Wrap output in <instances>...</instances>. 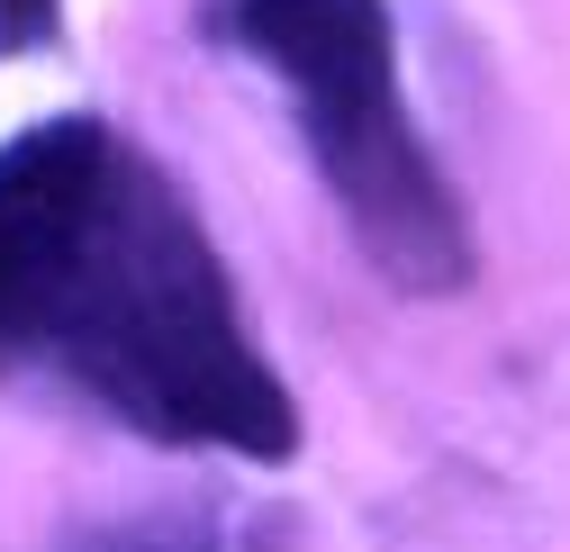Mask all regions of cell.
I'll list each match as a JSON object with an SVG mask.
<instances>
[{"mask_svg":"<svg viewBox=\"0 0 570 552\" xmlns=\"http://www.w3.org/2000/svg\"><path fill=\"white\" fill-rule=\"evenodd\" d=\"M208 37L254 55L299 100L335 209L399 290L444 299L471 282V227L399 91V28L381 0H208Z\"/></svg>","mask_w":570,"mask_h":552,"instance_id":"2","label":"cell"},{"mask_svg":"<svg viewBox=\"0 0 570 552\" xmlns=\"http://www.w3.org/2000/svg\"><path fill=\"white\" fill-rule=\"evenodd\" d=\"M55 19H63V0H0V55L46 46V37H55Z\"/></svg>","mask_w":570,"mask_h":552,"instance_id":"4","label":"cell"},{"mask_svg":"<svg viewBox=\"0 0 570 552\" xmlns=\"http://www.w3.org/2000/svg\"><path fill=\"white\" fill-rule=\"evenodd\" d=\"M19 372H55L155 444L299 453V398L254 344L227 254L109 118H46L0 146V381Z\"/></svg>","mask_w":570,"mask_h":552,"instance_id":"1","label":"cell"},{"mask_svg":"<svg viewBox=\"0 0 570 552\" xmlns=\"http://www.w3.org/2000/svg\"><path fill=\"white\" fill-rule=\"evenodd\" d=\"M63 552H263V543H254V534H236L227 516L155 507V516H100V525H82Z\"/></svg>","mask_w":570,"mask_h":552,"instance_id":"3","label":"cell"}]
</instances>
